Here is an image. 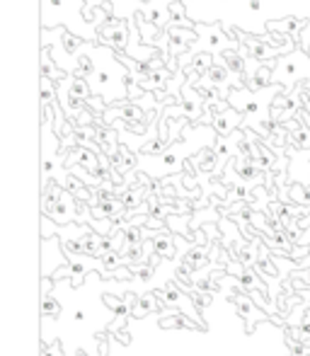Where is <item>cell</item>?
Instances as JSON below:
<instances>
[{
	"mask_svg": "<svg viewBox=\"0 0 310 356\" xmlns=\"http://www.w3.org/2000/svg\"><path fill=\"white\" fill-rule=\"evenodd\" d=\"M80 8H83V0H42V24L47 29L66 24L73 34L92 39L95 34L85 29L90 19L80 15Z\"/></svg>",
	"mask_w": 310,
	"mask_h": 356,
	"instance_id": "6da1fadb",
	"label": "cell"
}]
</instances>
